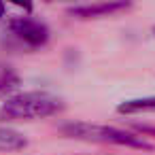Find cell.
Segmentation results:
<instances>
[{"instance_id": "1", "label": "cell", "mask_w": 155, "mask_h": 155, "mask_svg": "<svg viewBox=\"0 0 155 155\" xmlns=\"http://www.w3.org/2000/svg\"><path fill=\"white\" fill-rule=\"evenodd\" d=\"M64 100L49 91H26L9 98L0 106V121H28L60 113Z\"/></svg>"}, {"instance_id": "2", "label": "cell", "mask_w": 155, "mask_h": 155, "mask_svg": "<svg viewBox=\"0 0 155 155\" xmlns=\"http://www.w3.org/2000/svg\"><path fill=\"white\" fill-rule=\"evenodd\" d=\"M62 132L70 138L87 140V142H102V144H119V147H134V149H151V144L132 132L102 125V123H87V121H72L62 127Z\"/></svg>"}, {"instance_id": "3", "label": "cell", "mask_w": 155, "mask_h": 155, "mask_svg": "<svg viewBox=\"0 0 155 155\" xmlns=\"http://www.w3.org/2000/svg\"><path fill=\"white\" fill-rule=\"evenodd\" d=\"M9 30L28 47L36 49V47H43L47 41H49V28L34 19V17H15L11 24H9Z\"/></svg>"}, {"instance_id": "4", "label": "cell", "mask_w": 155, "mask_h": 155, "mask_svg": "<svg viewBox=\"0 0 155 155\" xmlns=\"http://www.w3.org/2000/svg\"><path fill=\"white\" fill-rule=\"evenodd\" d=\"M127 2H94V5H79L70 9V15L81 17V19H91V17H104L110 15L115 11H123L127 9Z\"/></svg>"}, {"instance_id": "5", "label": "cell", "mask_w": 155, "mask_h": 155, "mask_svg": "<svg viewBox=\"0 0 155 155\" xmlns=\"http://www.w3.org/2000/svg\"><path fill=\"white\" fill-rule=\"evenodd\" d=\"M26 147H28V140L24 134L11 127H0V151H19Z\"/></svg>"}, {"instance_id": "6", "label": "cell", "mask_w": 155, "mask_h": 155, "mask_svg": "<svg viewBox=\"0 0 155 155\" xmlns=\"http://www.w3.org/2000/svg\"><path fill=\"white\" fill-rule=\"evenodd\" d=\"M119 113L123 115H132V113H147V110H155V96L149 98H134V100H125L117 106Z\"/></svg>"}, {"instance_id": "7", "label": "cell", "mask_w": 155, "mask_h": 155, "mask_svg": "<svg viewBox=\"0 0 155 155\" xmlns=\"http://www.w3.org/2000/svg\"><path fill=\"white\" fill-rule=\"evenodd\" d=\"M19 87V74L11 66H0V96H9Z\"/></svg>"}, {"instance_id": "8", "label": "cell", "mask_w": 155, "mask_h": 155, "mask_svg": "<svg viewBox=\"0 0 155 155\" xmlns=\"http://www.w3.org/2000/svg\"><path fill=\"white\" fill-rule=\"evenodd\" d=\"M140 132H147V134H155V127H149V125H138Z\"/></svg>"}, {"instance_id": "9", "label": "cell", "mask_w": 155, "mask_h": 155, "mask_svg": "<svg viewBox=\"0 0 155 155\" xmlns=\"http://www.w3.org/2000/svg\"><path fill=\"white\" fill-rule=\"evenodd\" d=\"M2 15H5V5L0 2V17H2Z\"/></svg>"}]
</instances>
